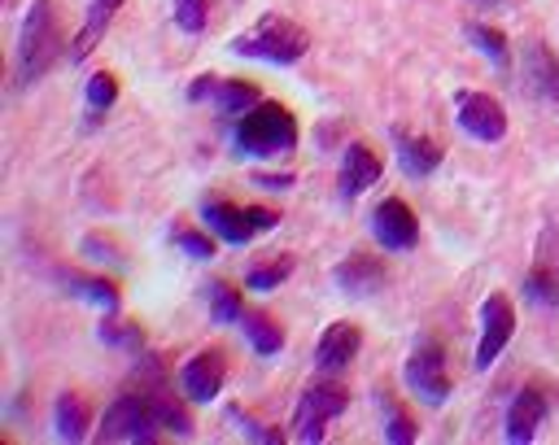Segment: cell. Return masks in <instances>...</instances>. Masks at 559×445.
Here are the masks:
<instances>
[{
    "label": "cell",
    "instance_id": "28",
    "mask_svg": "<svg viewBox=\"0 0 559 445\" xmlns=\"http://www.w3.org/2000/svg\"><path fill=\"white\" fill-rule=\"evenodd\" d=\"M170 13L188 35H201L210 26V0H170Z\"/></svg>",
    "mask_w": 559,
    "mask_h": 445
},
{
    "label": "cell",
    "instance_id": "17",
    "mask_svg": "<svg viewBox=\"0 0 559 445\" xmlns=\"http://www.w3.org/2000/svg\"><path fill=\"white\" fill-rule=\"evenodd\" d=\"M380 179V157L367 148V144H349L345 148V161H341V196L345 201H354V196H362L371 183Z\"/></svg>",
    "mask_w": 559,
    "mask_h": 445
},
{
    "label": "cell",
    "instance_id": "35",
    "mask_svg": "<svg viewBox=\"0 0 559 445\" xmlns=\"http://www.w3.org/2000/svg\"><path fill=\"white\" fill-rule=\"evenodd\" d=\"M214 79H218V74H201V79L188 87V96H192V100H210V87H214Z\"/></svg>",
    "mask_w": 559,
    "mask_h": 445
},
{
    "label": "cell",
    "instance_id": "2",
    "mask_svg": "<svg viewBox=\"0 0 559 445\" xmlns=\"http://www.w3.org/2000/svg\"><path fill=\"white\" fill-rule=\"evenodd\" d=\"M236 148L253 157H280L297 148V118L280 100H258L236 118Z\"/></svg>",
    "mask_w": 559,
    "mask_h": 445
},
{
    "label": "cell",
    "instance_id": "4",
    "mask_svg": "<svg viewBox=\"0 0 559 445\" xmlns=\"http://www.w3.org/2000/svg\"><path fill=\"white\" fill-rule=\"evenodd\" d=\"M524 297L542 310H559V214L546 218L533 244V262L524 275Z\"/></svg>",
    "mask_w": 559,
    "mask_h": 445
},
{
    "label": "cell",
    "instance_id": "32",
    "mask_svg": "<svg viewBox=\"0 0 559 445\" xmlns=\"http://www.w3.org/2000/svg\"><path fill=\"white\" fill-rule=\"evenodd\" d=\"M175 244L188 253V257H214V231H192V227H175Z\"/></svg>",
    "mask_w": 559,
    "mask_h": 445
},
{
    "label": "cell",
    "instance_id": "19",
    "mask_svg": "<svg viewBox=\"0 0 559 445\" xmlns=\"http://www.w3.org/2000/svg\"><path fill=\"white\" fill-rule=\"evenodd\" d=\"M397 161H402V170H406L411 179H424V175H432V170L441 166V148H437V140H428V135H406V131H397Z\"/></svg>",
    "mask_w": 559,
    "mask_h": 445
},
{
    "label": "cell",
    "instance_id": "3",
    "mask_svg": "<svg viewBox=\"0 0 559 445\" xmlns=\"http://www.w3.org/2000/svg\"><path fill=\"white\" fill-rule=\"evenodd\" d=\"M57 57H61L57 9H52V0H35L22 22V35H17V87L39 83Z\"/></svg>",
    "mask_w": 559,
    "mask_h": 445
},
{
    "label": "cell",
    "instance_id": "10",
    "mask_svg": "<svg viewBox=\"0 0 559 445\" xmlns=\"http://www.w3.org/2000/svg\"><path fill=\"white\" fill-rule=\"evenodd\" d=\"M511 332H515V305L502 292L485 297L480 301V340H476V366L480 371H489V362L507 349Z\"/></svg>",
    "mask_w": 559,
    "mask_h": 445
},
{
    "label": "cell",
    "instance_id": "27",
    "mask_svg": "<svg viewBox=\"0 0 559 445\" xmlns=\"http://www.w3.org/2000/svg\"><path fill=\"white\" fill-rule=\"evenodd\" d=\"M205 297H210V314H214L218 323H240L245 305H240V292H236L231 284L214 279V284H205Z\"/></svg>",
    "mask_w": 559,
    "mask_h": 445
},
{
    "label": "cell",
    "instance_id": "9",
    "mask_svg": "<svg viewBox=\"0 0 559 445\" xmlns=\"http://www.w3.org/2000/svg\"><path fill=\"white\" fill-rule=\"evenodd\" d=\"M454 118H459V127H463L472 140H480V144H498V140L507 135V109H502V100L489 96V92H459V96H454Z\"/></svg>",
    "mask_w": 559,
    "mask_h": 445
},
{
    "label": "cell",
    "instance_id": "16",
    "mask_svg": "<svg viewBox=\"0 0 559 445\" xmlns=\"http://www.w3.org/2000/svg\"><path fill=\"white\" fill-rule=\"evenodd\" d=\"M332 279L349 297H371L376 288H384V262H376L367 253H349L345 262L332 266Z\"/></svg>",
    "mask_w": 559,
    "mask_h": 445
},
{
    "label": "cell",
    "instance_id": "20",
    "mask_svg": "<svg viewBox=\"0 0 559 445\" xmlns=\"http://www.w3.org/2000/svg\"><path fill=\"white\" fill-rule=\"evenodd\" d=\"M87 423H92V414H87L83 397H79V393H61L57 406H52L57 441H83V436H87Z\"/></svg>",
    "mask_w": 559,
    "mask_h": 445
},
{
    "label": "cell",
    "instance_id": "23",
    "mask_svg": "<svg viewBox=\"0 0 559 445\" xmlns=\"http://www.w3.org/2000/svg\"><path fill=\"white\" fill-rule=\"evenodd\" d=\"M148 410H153V419H157V428H166V432H175V436H188L192 432V419H188V410L162 388V384H153L148 393Z\"/></svg>",
    "mask_w": 559,
    "mask_h": 445
},
{
    "label": "cell",
    "instance_id": "8",
    "mask_svg": "<svg viewBox=\"0 0 559 445\" xmlns=\"http://www.w3.org/2000/svg\"><path fill=\"white\" fill-rule=\"evenodd\" d=\"M402 380H406V388H411L419 401L441 406V401L450 397V375H445V353H441V345H437V340H419V345L411 349L406 366H402Z\"/></svg>",
    "mask_w": 559,
    "mask_h": 445
},
{
    "label": "cell",
    "instance_id": "12",
    "mask_svg": "<svg viewBox=\"0 0 559 445\" xmlns=\"http://www.w3.org/2000/svg\"><path fill=\"white\" fill-rule=\"evenodd\" d=\"M223 380H227V362H223L218 349H205V353L188 358L183 371H179V388H183V397H192V401L218 397V393H223Z\"/></svg>",
    "mask_w": 559,
    "mask_h": 445
},
{
    "label": "cell",
    "instance_id": "13",
    "mask_svg": "<svg viewBox=\"0 0 559 445\" xmlns=\"http://www.w3.org/2000/svg\"><path fill=\"white\" fill-rule=\"evenodd\" d=\"M358 345H362L358 323H332V327L319 336V345H314V366H319L323 375H341V371L358 358Z\"/></svg>",
    "mask_w": 559,
    "mask_h": 445
},
{
    "label": "cell",
    "instance_id": "29",
    "mask_svg": "<svg viewBox=\"0 0 559 445\" xmlns=\"http://www.w3.org/2000/svg\"><path fill=\"white\" fill-rule=\"evenodd\" d=\"M288 275H293V257H275V262H266V266H253V270L245 275V284L258 288V292H271V288H280Z\"/></svg>",
    "mask_w": 559,
    "mask_h": 445
},
{
    "label": "cell",
    "instance_id": "31",
    "mask_svg": "<svg viewBox=\"0 0 559 445\" xmlns=\"http://www.w3.org/2000/svg\"><path fill=\"white\" fill-rule=\"evenodd\" d=\"M227 419H231V423H240V436H249V441H262V445H280V441H284L275 428L258 423V419H253V414H245L240 406H227Z\"/></svg>",
    "mask_w": 559,
    "mask_h": 445
},
{
    "label": "cell",
    "instance_id": "22",
    "mask_svg": "<svg viewBox=\"0 0 559 445\" xmlns=\"http://www.w3.org/2000/svg\"><path fill=\"white\" fill-rule=\"evenodd\" d=\"M61 284L70 297H83L100 310H118V288L109 279H92V275H79V270H61Z\"/></svg>",
    "mask_w": 559,
    "mask_h": 445
},
{
    "label": "cell",
    "instance_id": "36",
    "mask_svg": "<svg viewBox=\"0 0 559 445\" xmlns=\"http://www.w3.org/2000/svg\"><path fill=\"white\" fill-rule=\"evenodd\" d=\"M476 4H507V0H476Z\"/></svg>",
    "mask_w": 559,
    "mask_h": 445
},
{
    "label": "cell",
    "instance_id": "15",
    "mask_svg": "<svg viewBox=\"0 0 559 445\" xmlns=\"http://www.w3.org/2000/svg\"><path fill=\"white\" fill-rule=\"evenodd\" d=\"M546 410H550V406H546V393H542V388H520V393L511 397V406H507V441H511V445H528V441L537 436Z\"/></svg>",
    "mask_w": 559,
    "mask_h": 445
},
{
    "label": "cell",
    "instance_id": "30",
    "mask_svg": "<svg viewBox=\"0 0 559 445\" xmlns=\"http://www.w3.org/2000/svg\"><path fill=\"white\" fill-rule=\"evenodd\" d=\"M384 441H393V445H411L415 441V423L393 397H384Z\"/></svg>",
    "mask_w": 559,
    "mask_h": 445
},
{
    "label": "cell",
    "instance_id": "21",
    "mask_svg": "<svg viewBox=\"0 0 559 445\" xmlns=\"http://www.w3.org/2000/svg\"><path fill=\"white\" fill-rule=\"evenodd\" d=\"M210 100H214V109H218V113L240 118V113H249V109L258 105V87H253V83H245V79H214Z\"/></svg>",
    "mask_w": 559,
    "mask_h": 445
},
{
    "label": "cell",
    "instance_id": "33",
    "mask_svg": "<svg viewBox=\"0 0 559 445\" xmlns=\"http://www.w3.org/2000/svg\"><path fill=\"white\" fill-rule=\"evenodd\" d=\"M105 345H127V349H140V327H122V323H100V332H96Z\"/></svg>",
    "mask_w": 559,
    "mask_h": 445
},
{
    "label": "cell",
    "instance_id": "26",
    "mask_svg": "<svg viewBox=\"0 0 559 445\" xmlns=\"http://www.w3.org/2000/svg\"><path fill=\"white\" fill-rule=\"evenodd\" d=\"M467 39L476 44V52H485L498 70L511 61V48H507V35L498 26H485V22H467Z\"/></svg>",
    "mask_w": 559,
    "mask_h": 445
},
{
    "label": "cell",
    "instance_id": "5",
    "mask_svg": "<svg viewBox=\"0 0 559 445\" xmlns=\"http://www.w3.org/2000/svg\"><path fill=\"white\" fill-rule=\"evenodd\" d=\"M345 406H349V393H345L341 384H332V380H328V384H310V388L301 393L297 410H293V441H301V445L323 441L328 423L341 419Z\"/></svg>",
    "mask_w": 559,
    "mask_h": 445
},
{
    "label": "cell",
    "instance_id": "7",
    "mask_svg": "<svg viewBox=\"0 0 559 445\" xmlns=\"http://www.w3.org/2000/svg\"><path fill=\"white\" fill-rule=\"evenodd\" d=\"M201 218H205V227L218 236V240H227V244H249L258 231H271L275 222H280V214H271V209H262V205H231V201H205L201 205Z\"/></svg>",
    "mask_w": 559,
    "mask_h": 445
},
{
    "label": "cell",
    "instance_id": "1",
    "mask_svg": "<svg viewBox=\"0 0 559 445\" xmlns=\"http://www.w3.org/2000/svg\"><path fill=\"white\" fill-rule=\"evenodd\" d=\"M306 48H310V35L297 22L280 17V13L258 17L249 31H240L231 39L236 57H253V61H271V65H293V61L306 57Z\"/></svg>",
    "mask_w": 559,
    "mask_h": 445
},
{
    "label": "cell",
    "instance_id": "34",
    "mask_svg": "<svg viewBox=\"0 0 559 445\" xmlns=\"http://www.w3.org/2000/svg\"><path fill=\"white\" fill-rule=\"evenodd\" d=\"M253 183L271 188V192H284V188H293V175H253Z\"/></svg>",
    "mask_w": 559,
    "mask_h": 445
},
{
    "label": "cell",
    "instance_id": "18",
    "mask_svg": "<svg viewBox=\"0 0 559 445\" xmlns=\"http://www.w3.org/2000/svg\"><path fill=\"white\" fill-rule=\"evenodd\" d=\"M118 9H122V0H87L83 26H79V35L70 39V61H87V57H92V48L105 39V31H109V22H114Z\"/></svg>",
    "mask_w": 559,
    "mask_h": 445
},
{
    "label": "cell",
    "instance_id": "14",
    "mask_svg": "<svg viewBox=\"0 0 559 445\" xmlns=\"http://www.w3.org/2000/svg\"><path fill=\"white\" fill-rule=\"evenodd\" d=\"M520 87L533 100H559V61L550 57V48L542 39H533L524 48V70H520Z\"/></svg>",
    "mask_w": 559,
    "mask_h": 445
},
{
    "label": "cell",
    "instance_id": "6",
    "mask_svg": "<svg viewBox=\"0 0 559 445\" xmlns=\"http://www.w3.org/2000/svg\"><path fill=\"white\" fill-rule=\"evenodd\" d=\"M100 441H131V445L157 441V419H153V410H148V397H144V393H118V397L105 406Z\"/></svg>",
    "mask_w": 559,
    "mask_h": 445
},
{
    "label": "cell",
    "instance_id": "24",
    "mask_svg": "<svg viewBox=\"0 0 559 445\" xmlns=\"http://www.w3.org/2000/svg\"><path fill=\"white\" fill-rule=\"evenodd\" d=\"M240 327H245V340H249V349L253 353H280V345H284V332H280V323H271L266 314H258V310H245L240 314Z\"/></svg>",
    "mask_w": 559,
    "mask_h": 445
},
{
    "label": "cell",
    "instance_id": "25",
    "mask_svg": "<svg viewBox=\"0 0 559 445\" xmlns=\"http://www.w3.org/2000/svg\"><path fill=\"white\" fill-rule=\"evenodd\" d=\"M83 100H87V118H92V122L105 118V113L114 109V100H118V79H114L109 70H96V74L87 79V87H83Z\"/></svg>",
    "mask_w": 559,
    "mask_h": 445
},
{
    "label": "cell",
    "instance_id": "11",
    "mask_svg": "<svg viewBox=\"0 0 559 445\" xmlns=\"http://www.w3.org/2000/svg\"><path fill=\"white\" fill-rule=\"evenodd\" d=\"M371 236L389 253H406L419 240V222H415V214H411V205L402 196H384L376 205V214H371Z\"/></svg>",
    "mask_w": 559,
    "mask_h": 445
}]
</instances>
